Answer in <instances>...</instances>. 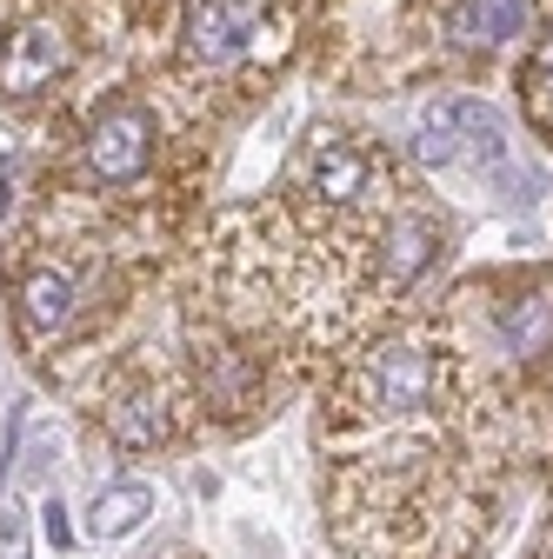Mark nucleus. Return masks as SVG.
<instances>
[{"mask_svg":"<svg viewBox=\"0 0 553 559\" xmlns=\"http://www.w3.org/2000/svg\"><path fill=\"white\" fill-rule=\"evenodd\" d=\"M148 154H154V120H148V107H107L87 127V167L101 180L148 174Z\"/></svg>","mask_w":553,"mask_h":559,"instance_id":"nucleus-1","label":"nucleus"},{"mask_svg":"<svg viewBox=\"0 0 553 559\" xmlns=\"http://www.w3.org/2000/svg\"><path fill=\"white\" fill-rule=\"evenodd\" d=\"M67 67V40H60V27H47V21H27L14 40H8V53H0V81H8L14 94H34V87H47L54 74Z\"/></svg>","mask_w":553,"mask_h":559,"instance_id":"nucleus-2","label":"nucleus"},{"mask_svg":"<svg viewBox=\"0 0 553 559\" xmlns=\"http://www.w3.org/2000/svg\"><path fill=\"white\" fill-rule=\"evenodd\" d=\"M307 180H314L320 200H340V206H348V200L367 193L374 167H367L361 147H348V140H314V147H307Z\"/></svg>","mask_w":553,"mask_h":559,"instance_id":"nucleus-3","label":"nucleus"},{"mask_svg":"<svg viewBox=\"0 0 553 559\" xmlns=\"http://www.w3.org/2000/svg\"><path fill=\"white\" fill-rule=\"evenodd\" d=\"M240 34H247V21L227 8V0H193L187 8V53L207 60V67H227L240 53Z\"/></svg>","mask_w":553,"mask_h":559,"instance_id":"nucleus-4","label":"nucleus"},{"mask_svg":"<svg viewBox=\"0 0 553 559\" xmlns=\"http://www.w3.org/2000/svg\"><path fill=\"white\" fill-rule=\"evenodd\" d=\"M434 393V354L421 346H387L380 367H374V400L380 406H421Z\"/></svg>","mask_w":553,"mask_h":559,"instance_id":"nucleus-5","label":"nucleus"},{"mask_svg":"<svg viewBox=\"0 0 553 559\" xmlns=\"http://www.w3.org/2000/svg\"><path fill=\"white\" fill-rule=\"evenodd\" d=\"M427 266H434V227L421 214H400L380 240V280L387 287H413Z\"/></svg>","mask_w":553,"mask_h":559,"instance_id":"nucleus-6","label":"nucleus"},{"mask_svg":"<svg viewBox=\"0 0 553 559\" xmlns=\"http://www.w3.org/2000/svg\"><path fill=\"white\" fill-rule=\"evenodd\" d=\"M21 320H27L34 333H60L67 320H74V280L54 273V266L27 273V287H21Z\"/></svg>","mask_w":553,"mask_h":559,"instance_id":"nucleus-7","label":"nucleus"},{"mask_svg":"<svg viewBox=\"0 0 553 559\" xmlns=\"http://www.w3.org/2000/svg\"><path fill=\"white\" fill-rule=\"evenodd\" d=\"M107 433L120 440V447H161V433H167V400L161 393H127L114 413H107Z\"/></svg>","mask_w":553,"mask_h":559,"instance_id":"nucleus-8","label":"nucleus"},{"mask_svg":"<svg viewBox=\"0 0 553 559\" xmlns=\"http://www.w3.org/2000/svg\"><path fill=\"white\" fill-rule=\"evenodd\" d=\"M154 513V493L141 479H127V486H107V493L94 500V533L101 539H127V533H141Z\"/></svg>","mask_w":553,"mask_h":559,"instance_id":"nucleus-9","label":"nucleus"},{"mask_svg":"<svg viewBox=\"0 0 553 559\" xmlns=\"http://www.w3.org/2000/svg\"><path fill=\"white\" fill-rule=\"evenodd\" d=\"M501 333H507V346H514L520 360L546 354V346H553V300H514L501 313Z\"/></svg>","mask_w":553,"mask_h":559,"instance_id":"nucleus-10","label":"nucleus"},{"mask_svg":"<svg viewBox=\"0 0 553 559\" xmlns=\"http://www.w3.org/2000/svg\"><path fill=\"white\" fill-rule=\"evenodd\" d=\"M421 160H427V167H447V160H454V133H447V114H440V120L421 133Z\"/></svg>","mask_w":553,"mask_h":559,"instance_id":"nucleus-11","label":"nucleus"},{"mask_svg":"<svg viewBox=\"0 0 553 559\" xmlns=\"http://www.w3.org/2000/svg\"><path fill=\"white\" fill-rule=\"evenodd\" d=\"M40 533H47V546H74V526H67V507L60 500L40 507Z\"/></svg>","mask_w":553,"mask_h":559,"instance_id":"nucleus-12","label":"nucleus"},{"mask_svg":"<svg viewBox=\"0 0 553 559\" xmlns=\"http://www.w3.org/2000/svg\"><path fill=\"white\" fill-rule=\"evenodd\" d=\"M8 206H14V193H8V180H0V214H8Z\"/></svg>","mask_w":553,"mask_h":559,"instance_id":"nucleus-13","label":"nucleus"}]
</instances>
